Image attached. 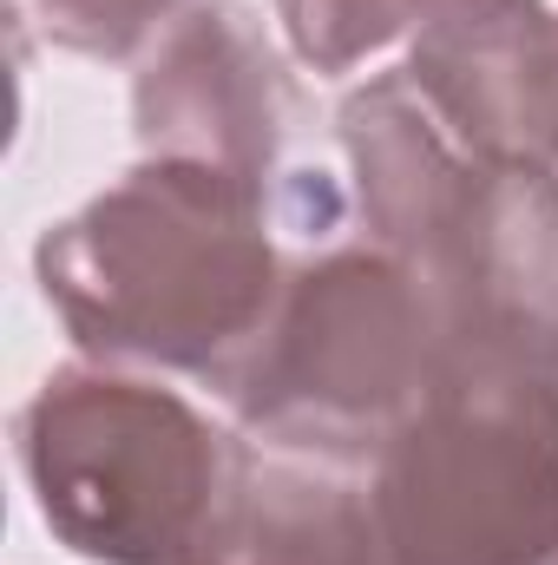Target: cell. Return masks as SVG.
Listing matches in <instances>:
<instances>
[{"mask_svg": "<svg viewBox=\"0 0 558 565\" xmlns=\"http://www.w3.org/2000/svg\"><path fill=\"white\" fill-rule=\"evenodd\" d=\"M460 0H277L282 46L309 73H355L362 60L388 53L395 40H420Z\"/></svg>", "mask_w": 558, "mask_h": 565, "instance_id": "cell-9", "label": "cell"}, {"mask_svg": "<svg viewBox=\"0 0 558 565\" xmlns=\"http://www.w3.org/2000/svg\"><path fill=\"white\" fill-rule=\"evenodd\" d=\"M355 217L447 322L453 349L558 362V178L473 158L408 73H375L342 99Z\"/></svg>", "mask_w": 558, "mask_h": 565, "instance_id": "cell-2", "label": "cell"}, {"mask_svg": "<svg viewBox=\"0 0 558 565\" xmlns=\"http://www.w3.org/2000/svg\"><path fill=\"white\" fill-rule=\"evenodd\" d=\"M348 237V198L322 171L237 178L139 158L60 217L33 277L86 362L178 375L230 402L302 250Z\"/></svg>", "mask_w": 558, "mask_h": 565, "instance_id": "cell-1", "label": "cell"}, {"mask_svg": "<svg viewBox=\"0 0 558 565\" xmlns=\"http://www.w3.org/2000/svg\"><path fill=\"white\" fill-rule=\"evenodd\" d=\"M184 7L191 0H33L46 40L86 60H144Z\"/></svg>", "mask_w": 558, "mask_h": 565, "instance_id": "cell-10", "label": "cell"}, {"mask_svg": "<svg viewBox=\"0 0 558 565\" xmlns=\"http://www.w3.org/2000/svg\"><path fill=\"white\" fill-rule=\"evenodd\" d=\"M453 342L440 309L362 231L296 257L282 302L230 388L257 447L368 473L395 427L427 402Z\"/></svg>", "mask_w": 558, "mask_h": 565, "instance_id": "cell-5", "label": "cell"}, {"mask_svg": "<svg viewBox=\"0 0 558 565\" xmlns=\"http://www.w3.org/2000/svg\"><path fill=\"white\" fill-rule=\"evenodd\" d=\"M415 93L473 158L558 178V7L460 0L408 46Z\"/></svg>", "mask_w": 558, "mask_h": 565, "instance_id": "cell-7", "label": "cell"}, {"mask_svg": "<svg viewBox=\"0 0 558 565\" xmlns=\"http://www.w3.org/2000/svg\"><path fill=\"white\" fill-rule=\"evenodd\" d=\"M296 119V73L250 0H191L132 79V132L144 158H184L270 184L282 178Z\"/></svg>", "mask_w": 558, "mask_h": 565, "instance_id": "cell-6", "label": "cell"}, {"mask_svg": "<svg viewBox=\"0 0 558 565\" xmlns=\"http://www.w3.org/2000/svg\"><path fill=\"white\" fill-rule=\"evenodd\" d=\"M217 565H382L362 473L257 447L244 526Z\"/></svg>", "mask_w": 558, "mask_h": 565, "instance_id": "cell-8", "label": "cell"}, {"mask_svg": "<svg viewBox=\"0 0 558 565\" xmlns=\"http://www.w3.org/2000/svg\"><path fill=\"white\" fill-rule=\"evenodd\" d=\"M13 460L73 559L217 565L250 507L257 440L211 422L164 375L66 362L26 395Z\"/></svg>", "mask_w": 558, "mask_h": 565, "instance_id": "cell-3", "label": "cell"}, {"mask_svg": "<svg viewBox=\"0 0 558 565\" xmlns=\"http://www.w3.org/2000/svg\"><path fill=\"white\" fill-rule=\"evenodd\" d=\"M362 487L382 565H558V362L453 349Z\"/></svg>", "mask_w": 558, "mask_h": 565, "instance_id": "cell-4", "label": "cell"}]
</instances>
